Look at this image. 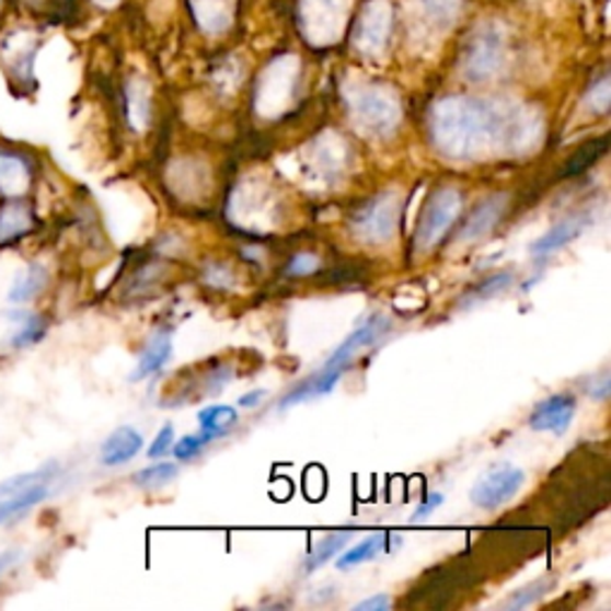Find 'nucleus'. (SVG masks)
<instances>
[{
    "label": "nucleus",
    "instance_id": "nucleus-1",
    "mask_svg": "<svg viewBox=\"0 0 611 611\" xmlns=\"http://www.w3.org/2000/svg\"><path fill=\"white\" fill-rule=\"evenodd\" d=\"M433 141L449 158L473 161L497 149H516L523 125L516 111L477 99H445L430 117Z\"/></svg>",
    "mask_w": 611,
    "mask_h": 611
},
{
    "label": "nucleus",
    "instance_id": "nucleus-2",
    "mask_svg": "<svg viewBox=\"0 0 611 611\" xmlns=\"http://www.w3.org/2000/svg\"><path fill=\"white\" fill-rule=\"evenodd\" d=\"M388 330H390L388 318H384V315H370L361 327H356L351 335L344 339L335 351L330 354V358L323 364V368L318 370V373L301 380L295 390L283 396L280 408L297 406L301 402L313 400V396L330 394L332 390H335V384L339 382L344 370H347L349 364L354 361V356L358 351L368 349L370 344H373L376 339H380Z\"/></svg>",
    "mask_w": 611,
    "mask_h": 611
},
{
    "label": "nucleus",
    "instance_id": "nucleus-3",
    "mask_svg": "<svg viewBox=\"0 0 611 611\" xmlns=\"http://www.w3.org/2000/svg\"><path fill=\"white\" fill-rule=\"evenodd\" d=\"M461 208H463V196L459 189H451V187L435 189L418 216L416 237H414L416 251H428L440 242V239L454 228Z\"/></svg>",
    "mask_w": 611,
    "mask_h": 611
},
{
    "label": "nucleus",
    "instance_id": "nucleus-4",
    "mask_svg": "<svg viewBox=\"0 0 611 611\" xmlns=\"http://www.w3.org/2000/svg\"><path fill=\"white\" fill-rule=\"evenodd\" d=\"M396 222H400V201H396V194L388 192L373 196L354 210L351 232L366 244H384L392 239Z\"/></svg>",
    "mask_w": 611,
    "mask_h": 611
},
{
    "label": "nucleus",
    "instance_id": "nucleus-5",
    "mask_svg": "<svg viewBox=\"0 0 611 611\" xmlns=\"http://www.w3.org/2000/svg\"><path fill=\"white\" fill-rule=\"evenodd\" d=\"M526 483V473L514 466H502L483 475L471 489V502L481 509H497L518 495Z\"/></svg>",
    "mask_w": 611,
    "mask_h": 611
},
{
    "label": "nucleus",
    "instance_id": "nucleus-6",
    "mask_svg": "<svg viewBox=\"0 0 611 611\" xmlns=\"http://www.w3.org/2000/svg\"><path fill=\"white\" fill-rule=\"evenodd\" d=\"M354 115L361 127L370 129L373 135H390L400 123V108L396 103L380 94V91H361L354 99Z\"/></svg>",
    "mask_w": 611,
    "mask_h": 611
},
{
    "label": "nucleus",
    "instance_id": "nucleus-7",
    "mask_svg": "<svg viewBox=\"0 0 611 611\" xmlns=\"http://www.w3.org/2000/svg\"><path fill=\"white\" fill-rule=\"evenodd\" d=\"M34 180V165L30 158L20 151L0 149V196L22 198L30 194Z\"/></svg>",
    "mask_w": 611,
    "mask_h": 611
},
{
    "label": "nucleus",
    "instance_id": "nucleus-8",
    "mask_svg": "<svg viewBox=\"0 0 611 611\" xmlns=\"http://www.w3.org/2000/svg\"><path fill=\"white\" fill-rule=\"evenodd\" d=\"M576 416V400L568 394H554L550 400L540 402L530 414V428L538 433L562 435L568 430L570 420Z\"/></svg>",
    "mask_w": 611,
    "mask_h": 611
},
{
    "label": "nucleus",
    "instance_id": "nucleus-9",
    "mask_svg": "<svg viewBox=\"0 0 611 611\" xmlns=\"http://www.w3.org/2000/svg\"><path fill=\"white\" fill-rule=\"evenodd\" d=\"M499 60H502L499 36L493 32H485L477 36L475 44L469 48L463 72H466V77L473 79V82H483V79H489L497 72Z\"/></svg>",
    "mask_w": 611,
    "mask_h": 611
},
{
    "label": "nucleus",
    "instance_id": "nucleus-10",
    "mask_svg": "<svg viewBox=\"0 0 611 611\" xmlns=\"http://www.w3.org/2000/svg\"><path fill=\"white\" fill-rule=\"evenodd\" d=\"M143 447V437L139 430L129 428H117L108 435V440L101 447V463L103 466H123V463L135 459Z\"/></svg>",
    "mask_w": 611,
    "mask_h": 611
},
{
    "label": "nucleus",
    "instance_id": "nucleus-11",
    "mask_svg": "<svg viewBox=\"0 0 611 611\" xmlns=\"http://www.w3.org/2000/svg\"><path fill=\"white\" fill-rule=\"evenodd\" d=\"M504 208H507V196H489L481 206H475L466 224L461 228V242H473V239L485 237L504 216Z\"/></svg>",
    "mask_w": 611,
    "mask_h": 611
},
{
    "label": "nucleus",
    "instance_id": "nucleus-12",
    "mask_svg": "<svg viewBox=\"0 0 611 611\" xmlns=\"http://www.w3.org/2000/svg\"><path fill=\"white\" fill-rule=\"evenodd\" d=\"M32 208L22 204L20 198H10V201L0 208V249L20 242V239L32 230Z\"/></svg>",
    "mask_w": 611,
    "mask_h": 611
},
{
    "label": "nucleus",
    "instance_id": "nucleus-13",
    "mask_svg": "<svg viewBox=\"0 0 611 611\" xmlns=\"http://www.w3.org/2000/svg\"><path fill=\"white\" fill-rule=\"evenodd\" d=\"M50 495V483H36L20 493H12L8 497L0 499V526H5L10 521H18V518L26 511H32L38 507L44 499Z\"/></svg>",
    "mask_w": 611,
    "mask_h": 611
},
{
    "label": "nucleus",
    "instance_id": "nucleus-14",
    "mask_svg": "<svg viewBox=\"0 0 611 611\" xmlns=\"http://www.w3.org/2000/svg\"><path fill=\"white\" fill-rule=\"evenodd\" d=\"M34 56H36V46L34 38L26 34H12L8 38V44L3 48V58L10 74L15 79H32V65H34Z\"/></svg>",
    "mask_w": 611,
    "mask_h": 611
},
{
    "label": "nucleus",
    "instance_id": "nucleus-15",
    "mask_svg": "<svg viewBox=\"0 0 611 611\" xmlns=\"http://www.w3.org/2000/svg\"><path fill=\"white\" fill-rule=\"evenodd\" d=\"M586 220L583 218H568L560 224H554V228L547 232V234H542L538 242L533 244V256L542 258V256H550L554 254V251H560L564 249L566 244L574 242L576 237L583 234V230H586Z\"/></svg>",
    "mask_w": 611,
    "mask_h": 611
},
{
    "label": "nucleus",
    "instance_id": "nucleus-16",
    "mask_svg": "<svg viewBox=\"0 0 611 611\" xmlns=\"http://www.w3.org/2000/svg\"><path fill=\"white\" fill-rule=\"evenodd\" d=\"M46 283H48V270L44 268L42 263L26 265V268L18 275V280L12 283V287L8 291V299L12 303L32 301V299L42 295V289L46 287Z\"/></svg>",
    "mask_w": 611,
    "mask_h": 611
},
{
    "label": "nucleus",
    "instance_id": "nucleus-17",
    "mask_svg": "<svg viewBox=\"0 0 611 611\" xmlns=\"http://www.w3.org/2000/svg\"><path fill=\"white\" fill-rule=\"evenodd\" d=\"M172 356V342L168 335H158L149 342V347H146L139 356V364L137 370L131 373V382H139L143 378H149L153 373H158Z\"/></svg>",
    "mask_w": 611,
    "mask_h": 611
},
{
    "label": "nucleus",
    "instance_id": "nucleus-18",
    "mask_svg": "<svg viewBox=\"0 0 611 611\" xmlns=\"http://www.w3.org/2000/svg\"><path fill=\"white\" fill-rule=\"evenodd\" d=\"M388 540H390L388 533H373L370 538L361 540V542L354 544V547H349L344 554H339L337 568L349 570V568H354L358 564H366L370 560H376L378 554H382L384 550H388Z\"/></svg>",
    "mask_w": 611,
    "mask_h": 611
},
{
    "label": "nucleus",
    "instance_id": "nucleus-19",
    "mask_svg": "<svg viewBox=\"0 0 611 611\" xmlns=\"http://www.w3.org/2000/svg\"><path fill=\"white\" fill-rule=\"evenodd\" d=\"M607 149H609V139L607 137L592 139L586 146H580V149L574 155H570V161L564 165L562 175L564 177H574V175H580V172L590 170L607 153Z\"/></svg>",
    "mask_w": 611,
    "mask_h": 611
},
{
    "label": "nucleus",
    "instance_id": "nucleus-20",
    "mask_svg": "<svg viewBox=\"0 0 611 611\" xmlns=\"http://www.w3.org/2000/svg\"><path fill=\"white\" fill-rule=\"evenodd\" d=\"M351 540V533L349 530H344V533H332L327 535L318 547L309 554V560H306L303 568L306 570H315V568H321L323 564H327L332 556L339 554L344 547H347V542Z\"/></svg>",
    "mask_w": 611,
    "mask_h": 611
},
{
    "label": "nucleus",
    "instance_id": "nucleus-21",
    "mask_svg": "<svg viewBox=\"0 0 611 611\" xmlns=\"http://www.w3.org/2000/svg\"><path fill=\"white\" fill-rule=\"evenodd\" d=\"M46 335V321L42 315L36 313H22L20 318V327L15 335H12L10 344L15 349H24V347H32V344L42 342Z\"/></svg>",
    "mask_w": 611,
    "mask_h": 611
},
{
    "label": "nucleus",
    "instance_id": "nucleus-22",
    "mask_svg": "<svg viewBox=\"0 0 611 611\" xmlns=\"http://www.w3.org/2000/svg\"><path fill=\"white\" fill-rule=\"evenodd\" d=\"M237 420H239L237 408L220 406V404H212V406L204 408L201 414H198V425H201V430H210V433H218V435L228 433Z\"/></svg>",
    "mask_w": 611,
    "mask_h": 611
},
{
    "label": "nucleus",
    "instance_id": "nucleus-23",
    "mask_svg": "<svg viewBox=\"0 0 611 611\" xmlns=\"http://www.w3.org/2000/svg\"><path fill=\"white\" fill-rule=\"evenodd\" d=\"M175 475H177L175 463H153V466L143 469L135 475V485L143 489H158L168 485L170 481H175Z\"/></svg>",
    "mask_w": 611,
    "mask_h": 611
},
{
    "label": "nucleus",
    "instance_id": "nucleus-24",
    "mask_svg": "<svg viewBox=\"0 0 611 611\" xmlns=\"http://www.w3.org/2000/svg\"><path fill=\"white\" fill-rule=\"evenodd\" d=\"M552 586H554V580H552V578H540V580H535V583H530V586L511 592L509 600L504 602V609H523V607H530L535 600H540V597H542L544 592H547Z\"/></svg>",
    "mask_w": 611,
    "mask_h": 611
},
{
    "label": "nucleus",
    "instance_id": "nucleus-25",
    "mask_svg": "<svg viewBox=\"0 0 611 611\" xmlns=\"http://www.w3.org/2000/svg\"><path fill=\"white\" fill-rule=\"evenodd\" d=\"M218 433H210V430H201V435H187L172 445V454L180 461H189L194 459L198 451H201L206 445H210L212 440H218Z\"/></svg>",
    "mask_w": 611,
    "mask_h": 611
},
{
    "label": "nucleus",
    "instance_id": "nucleus-26",
    "mask_svg": "<svg viewBox=\"0 0 611 611\" xmlns=\"http://www.w3.org/2000/svg\"><path fill=\"white\" fill-rule=\"evenodd\" d=\"M172 440H175V428H172V425H165V428H161V433L155 435V440L149 447V459H161L163 454H168V451L172 449Z\"/></svg>",
    "mask_w": 611,
    "mask_h": 611
},
{
    "label": "nucleus",
    "instance_id": "nucleus-27",
    "mask_svg": "<svg viewBox=\"0 0 611 611\" xmlns=\"http://www.w3.org/2000/svg\"><path fill=\"white\" fill-rule=\"evenodd\" d=\"M318 268V258L313 254H299L291 258L287 275H309Z\"/></svg>",
    "mask_w": 611,
    "mask_h": 611
},
{
    "label": "nucleus",
    "instance_id": "nucleus-28",
    "mask_svg": "<svg viewBox=\"0 0 611 611\" xmlns=\"http://www.w3.org/2000/svg\"><path fill=\"white\" fill-rule=\"evenodd\" d=\"M390 607H392V600L388 595H373V597H368V600L358 602L354 607V611H388Z\"/></svg>",
    "mask_w": 611,
    "mask_h": 611
},
{
    "label": "nucleus",
    "instance_id": "nucleus-29",
    "mask_svg": "<svg viewBox=\"0 0 611 611\" xmlns=\"http://www.w3.org/2000/svg\"><path fill=\"white\" fill-rule=\"evenodd\" d=\"M592 108L597 111V113H607V108H609V82L607 79H602L600 84H597L595 89H592Z\"/></svg>",
    "mask_w": 611,
    "mask_h": 611
},
{
    "label": "nucleus",
    "instance_id": "nucleus-30",
    "mask_svg": "<svg viewBox=\"0 0 611 611\" xmlns=\"http://www.w3.org/2000/svg\"><path fill=\"white\" fill-rule=\"evenodd\" d=\"M445 502V497L440 495V493H433V495H428L425 497L420 504H418V509L414 511V521H420V518H425V516H430L437 507H440V504Z\"/></svg>",
    "mask_w": 611,
    "mask_h": 611
},
{
    "label": "nucleus",
    "instance_id": "nucleus-31",
    "mask_svg": "<svg viewBox=\"0 0 611 611\" xmlns=\"http://www.w3.org/2000/svg\"><path fill=\"white\" fill-rule=\"evenodd\" d=\"M423 3L428 5V10L435 12V15L449 18V15H454L459 0H423Z\"/></svg>",
    "mask_w": 611,
    "mask_h": 611
},
{
    "label": "nucleus",
    "instance_id": "nucleus-32",
    "mask_svg": "<svg viewBox=\"0 0 611 611\" xmlns=\"http://www.w3.org/2000/svg\"><path fill=\"white\" fill-rule=\"evenodd\" d=\"M609 390H611V378H609V373H604L600 380H595V382L590 384V394L595 396L597 402H607Z\"/></svg>",
    "mask_w": 611,
    "mask_h": 611
},
{
    "label": "nucleus",
    "instance_id": "nucleus-33",
    "mask_svg": "<svg viewBox=\"0 0 611 611\" xmlns=\"http://www.w3.org/2000/svg\"><path fill=\"white\" fill-rule=\"evenodd\" d=\"M18 562H20V550L0 552V578H3L5 570H10Z\"/></svg>",
    "mask_w": 611,
    "mask_h": 611
},
{
    "label": "nucleus",
    "instance_id": "nucleus-34",
    "mask_svg": "<svg viewBox=\"0 0 611 611\" xmlns=\"http://www.w3.org/2000/svg\"><path fill=\"white\" fill-rule=\"evenodd\" d=\"M263 400H265V392L263 390H254V392H249V394L242 396V400H239V406H242V408H256V406H261Z\"/></svg>",
    "mask_w": 611,
    "mask_h": 611
}]
</instances>
